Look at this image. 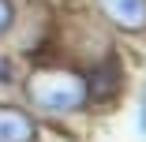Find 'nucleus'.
<instances>
[{
  "mask_svg": "<svg viewBox=\"0 0 146 142\" xmlns=\"http://www.w3.org/2000/svg\"><path fill=\"white\" fill-rule=\"evenodd\" d=\"M26 94L49 112H75L90 97L86 94V79L71 75V71H34L30 82H26Z\"/></svg>",
  "mask_w": 146,
  "mask_h": 142,
  "instance_id": "1",
  "label": "nucleus"
},
{
  "mask_svg": "<svg viewBox=\"0 0 146 142\" xmlns=\"http://www.w3.org/2000/svg\"><path fill=\"white\" fill-rule=\"evenodd\" d=\"M101 11L124 26V30H146V0H98Z\"/></svg>",
  "mask_w": 146,
  "mask_h": 142,
  "instance_id": "2",
  "label": "nucleus"
},
{
  "mask_svg": "<svg viewBox=\"0 0 146 142\" xmlns=\"http://www.w3.org/2000/svg\"><path fill=\"white\" fill-rule=\"evenodd\" d=\"M34 120L19 108H0V142H30Z\"/></svg>",
  "mask_w": 146,
  "mask_h": 142,
  "instance_id": "3",
  "label": "nucleus"
},
{
  "mask_svg": "<svg viewBox=\"0 0 146 142\" xmlns=\"http://www.w3.org/2000/svg\"><path fill=\"white\" fill-rule=\"evenodd\" d=\"M11 19H15V8H11V0H0V34L11 26Z\"/></svg>",
  "mask_w": 146,
  "mask_h": 142,
  "instance_id": "4",
  "label": "nucleus"
},
{
  "mask_svg": "<svg viewBox=\"0 0 146 142\" xmlns=\"http://www.w3.org/2000/svg\"><path fill=\"white\" fill-rule=\"evenodd\" d=\"M8 79H11V71H8V60L0 56V82H8Z\"/></svg>",
  "mask_w": 146,
  "mask_h": 142,
  "instance_id": "5",
  "label": "nucleus"
}]
</instances>
